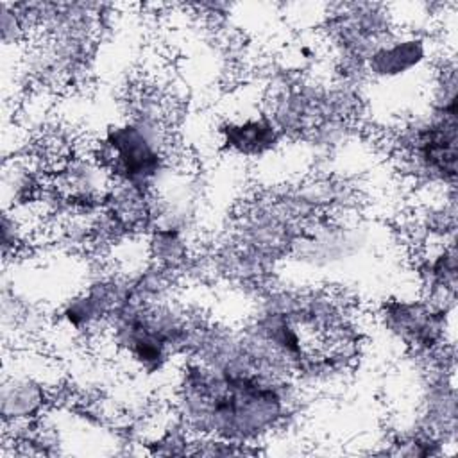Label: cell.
<instances>
[{
  "label": "cell",
  "mask_w": 458,
  "mask_h": 458,
  "mask_svg": "<svg viewBox=\"0 0 458 458\" xmlns=\"http://www.w3.org/2000/svg\"><path fill=\"white\" fill-rule=\"evenodd\" d=\"M284 381L258 374L222 372L191 363L184 369L177 404L184 428L209 438L252 445L286 413Z\"/></svg>",
  "instance_id": "cell-1"
},
{
  "label": "cell",
  "mask_w": 458,
  "mask_h": 458,
  "mask_svg": "<svg viewBox=\"0 0 458 458\" xmlns=\"http://www.w3.org/2000/svg\"><path fill=\"white\" fill-rule=\"evenodd\" d=\"M93 157L116 182L148 193L166 163L163 125L141 116L111 127Z\"/></svg>",
  "instance_id": "cell-2"
},
{
  "label": "cell",
  "mask_w": 458,
  "mask_h": 458,
  "mask_svg": "<svg viewBox=\"0 0 458 458\" xmlns=\"http://www.w3.org/2000/svg\"><path fill=\"white\" fill-rule=\"evenodd\" d=\"M426 59V41L419 36H388L367 59L365 68L376 77L390 79L417 68Z\"/></svg>",
  "instance_id": "cell-3"
},
{
  "label": "cell",
  "mask_w": 458,
  "mask_h": 458,
  "mask_svg": "<svg viewBox=\"0 0 458 458\" xmlns=\"http://www.w3.org/2000/svg\"><path fill=\"white\" fill-rule=\"evenodd\" d=\"M279 129L272 118H247L243 122H229L222 127V143L227 150L242 156H259L276 147Z\"/></svg>",
  "instance_id": "cell-4"
},
{
  "label": "cell",
  "mask_w": 458,
  "mask_h": 458,
  "mask_svg": "<svg viewBox=\"0 0 458 458\" xmlns=\"http://www.w3.org/2000/svg\"><path fill=\"white\" fill-rule=\"evenodd\" d=\"M47 403L43 385L32 377H11L2 386L4 424H27L39 415Z\"/></svg>",
  "instance_id": "cell-5"
},
{
  "label": "cell",
  "mask_w": 458,
  "mask_h": 458,
  "mask_svg": "<svg viewBox=\"0 0 458 458\" xmlns=\"http://www.w3.org/2000/svg\"><path fill=\"white\" fill-rule=\"evenodd\" d=\"M150 250L154 258L165 265L172 267L184 259L186 243L181 236V229L175 227H156L150 238Z\"/></svg>",
  "instance_id": "cell-6"
}]
</instances>
